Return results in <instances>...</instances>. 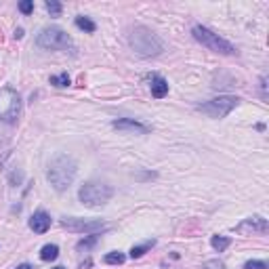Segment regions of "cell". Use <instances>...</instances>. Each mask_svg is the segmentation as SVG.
<instances>
[{
    "instance_id": "cell-18",
    "label": "cell",
    "mask_w": 269,
    "mask_h": 269,
    "mask_svg": "<svg viewBox=\"0 0 269 269\" xmlns=\"http://www.w3.org/2000/svg\"><path fill=\"white\" fill-rule=\"evenodd\" d=\"M45 7H47V11L51 13V17H59V15H61V11H63L61 3H57V0H47Z\"/></svg>"
},
{
    "instance_id": "cell-8",
    "label": "cell",
    "mask_w": 269,
    "mask_h": 269,
    "mask_svg": "<svg viewBox=\"0 0 269 269\" xmlns=\"http://www.w3.org/2000/svg\"><path fill=\"white\" fill-rule=\"evenodd\" d=\"M61 227L72 232V234H87V236H97L107 229V223L99 219H80V217H63Z\"/></svg>"
},
{
    "instance_id": "cell-3",
    "label": "cell",
    "mask_w": 269,
    "mask_h": 269,
    "mask_svg": "<svg viewBox=\"0 0 269 269\" xmlns=\"http://www.w3.org/2000/svg\"><path fill=\"white\" fill-rule=\"evenodd\" d=\"M36 45L40 49H47V51H69V53L76 51L74 40L57 25L42 27V30L38 32V36H36Z\"/></svg>"
},
{
    "instance_id": "cell-14",
    "label": "cell",
    "mask_w": 269,
    "mask_h": 269,
    "mask_svg": "<svg viewBox=\"0 0 269 269\" xmlns=\"http://www.w3.org/2000/svg\"><path fill=\"white\" fill-rule=\"evenodd\" d=\"M153 244H156V240H147V242H143V244L133 246V248H131V259H141L147 250L153 248Z\"/></svg>"
},
{
    "instance_id": "cell-28",
    "label": "cell",
    "mask_w": 269,
    "mask_h": 269,
    "mask_svg": "<svg viewBox=\"0 0 269 269\" xmlns=\"http://www.w3.org/2000/svg\"><path fill=\"white\" fill-rule=\"evenodd\" d=\"M53 269H65V267H53Z\"/></svg>"
},
{
    "instance_id": "cell-1",
    "label": "cell",
    "mask_w": 269,
    "mask_h": 269,
    "mask_svg": "<svg viewBox=\"0 0 269 269\" xmlns=\"http://www.w3.org/2000/svg\"><path fill=\"white\" fill-rule=\"evenodd\" d=\"M76 160L72 156L67 153H57L55 158L49 162V168H47V179L51 185L57 189V191H65L69 185L74 183L76 179Z\"/></svg>"
},
{
    "instance_id": "cell-16",
    "label": "cell",
    "mask_w": 269,
    "mask_h": 269,
    "mask_svg": "<svg viewBox=\"0 0 269 269\" xmlns=\"http://www.w3.org/2000/svg\"><path fill=\"white\" fill-rule=\"evenodd\" d=\"M76 25L80 27V30H84V32H89V34H93V32L97 30V25H95V21H91L89 17H82V15H78V17H76Z\"/></svg>"
},
{
    "instance_id": "cell-22",
    "label": "cell",
    "mask_w": 269,
    "mask_h": 269,
    "mask_svg": "<svg viewBox=\"0 0 269 269\" xmlns=\"http://www.w3.org/2000/svg\"><path fill=\"white\" fill-rule=\"evenodd\" d=\"M19 11L23 13V15H30V13L34 11V3L32 0H23V3H19Z\"/></svg>"
},
{
    "instance_id": "cell-9",
    "label": "cell",
    "mask_w": 269,
    "mask_h": 269,
    "mask_svg": "<svg viewBox=\"0 0 269 269\" xmlns=\"http://www.w3.org/2000/svg\"><path fill=\"white\" fill-rule=\"evenodd\" d=\"M236 234H242V236H254V234H267L269 232V223L267 219L254 215V217H248L244 219L240 225H236L234 227Z\"/></svg>"
},
{
    "instance_id": "cell-27",
    "label": "cell",
    "mask_w": 269,
    "mask_h": 269,
    "mask_svg": "<svg viewBox=\"0 0 269 269\" xmlns=\"http://www.w3.org/2000/svg\"><path fill=\"white\" fill-rule=\"evenodd\" d=\"M15 38H23V30H21V27H17V30H15Z\"/></svg>"
},
{
    "instance_id": "cell-10",
    "label": "cell",
    "mask_w": 269,
    "mask_h": 269,
    "mask_svg": "<svg viewBox=\"0 0 269 269\" xmlns=\"http://www.w3.org/2000/svg\"><path fill=\"white\" fill-rule=\"evenodd\" d=\"M116 131H122V133H139V135H145L149 133V126L139 122V120H133V118H120V120H114L111 122Z\"/></svg>"
},
{
    "instance_id": "cell-17",
    "label": "cell",
    "mask_w": 269,
    "mask_h": 269,
    "mask_svg": "<svg viewBox=\"0 0 269 269\" xmlns=\"http://www.w3.org/2000/svg\"><path fill=\"white\" fill-rule=\"evenodd\" d=\"M97 240H99V236H87V238H84V240H80V242L76 244V248L82 252H87V250H91L95 244H97Z\"/></svg>"
},
{
    "instance_id": "cell-15",
    "label": "cell",
    "mask_w": 269,
    "mask_h": 269,
    "mask_svg": "<svg viewBox=\"0 0 269 269\" xmlns=\"http://www.w3.org/2000/svg\"><path fill=\"white\" fill-rule=\"evenodd\" d=\"M229 244H232V238H225V236H212V238H210V246L215 248L217 252L227 250Z\"/></svg>"
},
{
    "instance_id": "cell-20",
    "label": "cell",
    "mask_w": 269,
    "mask_h": 269,
    "mask_svg": "<svg viewBox=\"0 0 269 269\" xmlns=\"http://www.w3.org/2000/svg\"><path fill=\"white\" fill-rule=\"evenodd\" d=\"M69 76L67 74H59V76H51V84L53 87H59V89H63V87H69Z\"/></svg>"
},
{
    "instance_id": "cell-11",
    "label": "cell",
    "mask_w": 269,
    "mask_h": 269,
    "mask_svg": "<svg viewBox=\"0 0 269 269\" xmlns=\"http://www.w3.org/2000/svg\"><path fill=\"white\" fill-rule=\"evenodd\" d=\"M51 227V217L47 215L45 210H36L32 219H30V229L36 234H47Z\"/></svg>"
},
{
    "instance_id": "cell-6",
    "label": "cell",
    "mask_w": 269,
    "mask_h": 269,
    "mask_svg": "<svg viewBox=\"0 0 269 269\" xmlns=\"http://www.w3.org/2000/svg\"><path fill=\"white\" fill-rule=\"evenodd\" d=\"M21 114V97L15 89H0V120L7 124H15Z\"/></svg>"
},
{
    "instance_id": "cell-13",
    "label": "cell",
    "mask_w": 269,
    "mask_h": 269,
    "mask_svg": "<svg viewBox=\"0 0 269 269\" xmlns=\"http://www.w3.org/2000/svg\"><path fill=\"white\" fill-rule=\"evenodd\" d=\"M59 257V246L57 244H45L40 248V259L42 261H55Z\"/></svg>"
},
{
    "instance_id": "cell-4",
    "label": "cell",
    "mask_w": 269,
    "mask_h": 269,
    "mask_svg": "<svg viewBox=\"0 0 269 269\" xmlns=\"http://www.w3.org/2000/svg\"><path fill=\"white\" fill-rule=\"evenodd\" d=\"M111 196H114V189H111L107 183H99V181H87L78 191L80 202L89 208L107 204L111 200Z\"/></svg>"
},
{
    "instance_id": "cell-19",
    "label": "cell",
    "mask_w": 269,
    "mask_h": 269,
    "mask_svg": "<svg viewBox=\"0 0 269 269\" xmlns=\"http://www.w3.org/2000/svg\"><path fill=\"white\" fill-rule=\"evenodd\" d=\"M107 265H122L124 261H126V257L122 252H109V254H105V259H103Z\"/></svg>"
},
{
    "instance_id": "cell-21",
    "label": "cell",
    "mask_w": 269,
    "mask_h": 269,
    "mask_svg": "<svg viewBox=\"0 0 269 269\" xmlns=\"http://www.w3.org/2000/svg\"><path fill=\"white\" fill-rule=\"evenodd\" d=\"M244 269H267V263L265 261H257V259H250L244 263Z\"/></svg>"
},
{
    "instance_id": "cell-26",
    "label": "cell",
    "mask_w": 269,
    "mask_h": 269,
    "mask_svg": "<svg viewBox=\"0 0 269 269\" xmlns=\"http://www.w3.org/2000/svg\"><path fill=\"white\" fill-rule=\"evenodd\" d=\"M11 181H13V183H15V181L19 183V181H21V175H19V173H13V175H11Z\"/></svg>"
},
{
    "instance_id": "cell-5",
    "label": "cell",
    "mask_w": 269,
    "mask_h": 269,
    "mask_svg": "<svg viewBox=\"0 0 269 269\" xmlns=\"http://www.w3.org/2000/svg\"><path fill=\"white\" fill-rule=\"evenodd\" d=\"M191 34H194V38L200 42L202 47H206L208 51H215V53H219V55H238V49L232 45L229 40L221 38L219 34H215L212 30H208L206 25H194Z\"/></svg>"
},
{
    "instance_id": "cell-24",
    "label": "cell",
    "mask_w": 269,
    "mask_h": 269,
    "mask_svg": "<svg viewBox=\"0 0 269 269\" xmlns=\"http://www.w3.org/2000/svg\"><path fill=\"white\" fill-rule=\"evenodd\" d=\"M91 265H93V261L87 259V261H82V263H80V269H91Z\"/></svg>"
},
{
    "instance_id": "cell-25",
    "label": "cell",
    "mask_w": 269,
    "mask_h": 269,
    "mask_svg": "<svg viewBox=\"0 0 269 269\" xmlns=\"http://www.w3.org/2000/svg\"><path fill=\"white\" fill-rule=\"evenodd\" d=\"M15 269H36V267H32L30 263H21V265H17Z\"/></svg>"
},
{
    "instance_id": "cell-23",
    "label": "cell",
    "mask_w": 269,
    "mask_h": 269,
    "mask_svg": "<svg viewBox=\"0 0 269 269\" xmlns=\"http://www.w3.org/2000/svg\"><path fill=\"white\" fill-rule=\"evenodd\" d=\"M204 269H225V265L219 259H210V261L204 263Z\"/></svg>"
},
{
    "instance_id": "cell-7",
    "label": "cell",
    "mask_w": 269,
    "mask_h": 269,
    "mask_svg": "<svg viewBox=\"0 0 269 269\" xmlns=\"http://www.w3.org/2000/svg\"><path fill=\"white\" fill-rule=\"evenodd\" d=\"M238 103H240L238 97H234V95H221V97L210 99V101H206V103H200L196 109L200 111V114L208 116V118H225L232 109L238 107Z\"/></svg>"
},
{
    "instance_id": "cell-2",
    "label": "cell",
    "mask_w": 269,
    "mask_h": 269,
    "mask_svg": "<svg viewBox=\"0 0 269 269\" xmlns=\"http://www.w3.org/2000/svg\"><path fill=\"white\" fill-rule=\"evenodd\" d=\"M129 45L137 55H141V57H158V55L164 51L162 40L151 30H147L145 25L133 27L131 34H129Z\"/></svg>"
},
{
    "instance_id": "cell-12",
    "label": "cell",
    "mask_w": 269,
    "mask_h": 269,
    "mask_svg": "<svg viewBox=\"0 0 269 269\" xmlns=\"http://www.w3.org/2000/svg\"><path fill=\"white\" fill-rule=\"evenodd\" d=\"M147 80H149L151 95H153L156 99H162V97H166V95H168V82H166L162 76L151 74V76H147Z\"/></svg>"
}]
</instances>
